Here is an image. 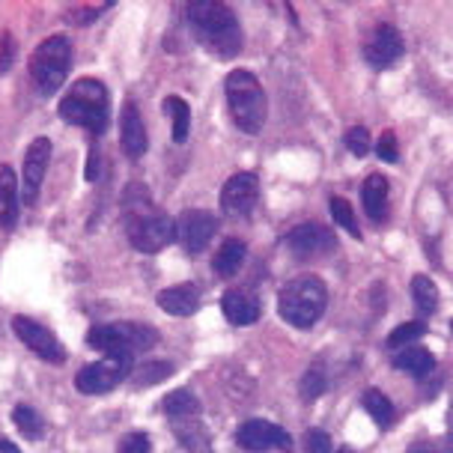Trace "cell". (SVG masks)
I'll return each mask as SVG.
<instances>
[{"label": "cell", "instance_id": "f1b7e54d", "mask_svg": "<svg viewBox=\"0 0 453 453\" xmlns=\"http://www.w3.org/2000/svg\"><path fill=\"white\" fill-rule=\"evenodd\" d=\"M12 420H15V426L24 433V439H39L45 430V420L39 418V411L36 409H30V406H19L12 411Z\"/></svg>", "mask_w": 453, "mask_h": 453}, {"label": "cell", "instance_id": "5b68a950", "mask_svg": "<svg viewBox=\"0 0 453 453\" xmlns=\"http://www.w3.org/2000/svg\"><path fill=\"white\" fill-rule=\"evenodd\" d=\"M111 99L102 81L78 78L60 99V119L72 126H84L90 132H102L108 126Z\"/></svg>", "mask_w": 453, "mask_h": 453}, {"label": "cell", "instance_id": "3957f363", "mask_svg": "<svg viewBox=\"0 0 453 453\" xmlns=\"http://www.w3.org/2000/svg\"><path fill=\"white\" fill-rule=\"evenodd\" d=\"M328 289L317 274H302L283 283L278 293V313L293 328H313L326 313Z\"/></svg>", "mask_w": 453, "mask_h": 453}, {"label": "cell", "instance_id": "277c9868", "mask_svg": "<svg viewBox=\"0 0 453 453\" xmlns=\"http://www.w3.org/2000/svg\"><path fill=\"white\" fill-rule=\"evenodd\" d=\"M224 90H226V104H230V117H233V123L239 126V132L260 134L265 113H269V104H265V93L254 72H248V69L230 72Z\"/></svg>", "mask_w": 453, "mask_h": 453}, {"label": "cell", "instance_id": "e0dca14e", "mask_svg": "<svg viewBox=\"0 0 453 453\" xmlns=\"http://www.w3.org/2000/svg\"><path fill=\"white\" fill-rule=\"evenodd\" d=\"M119 141H123V150L128 158H141L147 152V126H143L141 113L132 102L123 108V119H119Z\"/></svg>", "mask_w": 453, "mask_h": 453}, {"label": "cell", "instance_id": "836d02e7", "mask_svg": "<svg viewBox=\"0 0 453 453\" xmlns=\"http://www.w3.org/2000/svg\"><path fill=\"white\" fill-rule=\"evenodd\" d=\"M406 453H453V439H420Z\"/></svg>", "mask_w": 453, "mask_h": 453}, {"label": "cell", "instance_id": "8d00e7d4", "mask_svg": "<svg viewBox=\"0 0 453 453\" xmlns=\"http://www.w3.org/2000/svg\"><path fill=\"white\" fill-rule=\"evenodd\" d=\"M376 152H379V158H385V161H388V165H394V161L400 158V150H396V137H394V132H385V134H382V141H379Z\"/></svg>", "mask_w": 453, "mask_h": 453}, {"label": "cell", "instance_id": "e575fe53", "mask_svg": "<svg viewBox=\"0 0 453 453\" xmlns=\"http://www.w3.org/2000/svg\"><path fill=\"white\" fill-rule=\"evenodd\" d=\"M119 453H152V441L147 433H132L126 435L123 444H119Z\"/></svg>", "mask_w": 453, "mask_h": 453}, {"label": "cell", "instance_id": "74e56055", "mask_svg": "<svg viewBox=\"0 0 453 453\" xmlns=\"http://www.w3.org/2000/svg\"><path fill=\"white\" fill-rule=\"evenodd\" d=\"M0 453H21L10 439H0Z\"/></svg>", "mask_w": 453, "mask_h": 453}, {"label": "cell", "instance_id": "ba28073f", "mask_svg": "<svg viewBox=\"0 0 453 453\" xmlns=\"http://www.w3.org/2000/svg\"><path fill=\"white\" fill-rule=\"evenodd\" d=\"M132 376V358L128 355H104L102 361L87 364L84 370H78L75 385L81 394H108L113 391L123 379Z\"/></svg>", "mask_w": 453, "mask_h": 453}, {"label": "cell", "instance_id": "ffe728a7", "mask_svg": "<svg viewBox=\"0 0 453 453\" xmlns=\"http://www.w3.org/2000/svg\"><path fill=\"white\" fill-rule=\"evenodd\" d=\"M19 218V180L10 165L0 167V226H12Z\"/></svg>", "mask_w": 453, "mask_h": 453}, {"label": "cell", "instance_id": "7a4b0ae2", "mask_svg": "<svg viewBox=\"0 0 453 453\" xmlns=\"http://www.w3.org/2000/svg\"><path fill=\"white\" fill-rule=\"evenodd\" d=\"M123 212H126L128 242H132L141 254H158L161 248L176 242V221L152 206L147 188H141V200H134L132 188H128Z\"/></svg>", "mask_w": 453, "mask_h": 453}, {"label": "cell", "instance_id": "f35d334b", "mask_svg": "<svg viewBox=\"0 0 453 453\" xmlns=\"http://www.w3.org/2000/svg\"><path fill=\"white\" fill-rule=\"evenodd\" d=\"M340 453H352V450H340Z\"/></svg>", "mask_w": 453, "mask_h": 453}, {"label": "cell", "instance_id": "6da1fadb", "mask_svg": "<svg viewBox=\"0 0 453 453\" xmlns=\"http://www.w3.org/2000/svg\"><path fill=\"white\" fill-rule=\"evenodd\" d=\"M188 24L191 34L209 54L221 57V60H233L242 51V27L236 12L226 4H215V0H197L188 4Z\"/></svg>", "mask_w": 453, "mask_h": 453}, {"label": "cell", "instance_id": "9c48e42d", "mask_svg": "<svg viewBox=\"0 0 453 453\" xmlns=\"http://www.w3.org/2000/svg\"><path fill=\"white\" fill-rule=\"evenodd\" d=\"M287 248L293 250L296 260H322V257L337 250V236L331 226L322 224H298L287 233Z\"/></svg>", "mask_w": 453, "mask_h": 453}, {"label": "cell", "instance_id": "484cf974", "mask_svg": "<svg viewBox=\"0 0 453 453\" xmlns=\"http://www.w3.org/2000/svg\"><path fill=\"white\" fill-rule=\"evenodd\" d=\"M165 113H170V119H173V141L185 143V137H188V128H191V108H188V102L180 99V96H167V99H165Z\"/></svg>", "mask_w": 453, "mask_h": 453}, {"label": "cell", "instance_id": "44dd1931", "mask_svg": "<svg viewBox=\"0 0 453 453\" xmlns=\"http://www.w3.org/2000/svg\"><path fill=\"white\" fill-rule=\"evenodd\" d=\"M394 367L415 379H426L435 370V358L424 346H406V349H400L394 355Z\"/></svg>", "mask_w": 453, "mask_h": 453}, {"label": "cell", "instance_id": "d6a6232c", "mask_svg": "<svg viewBox=\"0 0 453 453\" xmlns=\"http://www.w3.org/2000/svg\"><path fill=\"white\" fill-rule=\"evenodd\" d=\"M304 453H334L331 435L326 430H307L304 433Z\"/></svg>", "mask_w": 453, "mask_h": 453}, {"label": "cell", "instance_id": "2e32d148", "mask_svg": "<svg viewBox=\"0 0 453 453\" xmlns=\"http://www.w3.org/2000/svg\"><path fill=\"white\" fill-rule=\"evenodd\" d=\"M221 311L233 326H254L260 319V302L248 289H226L221 298Z\"/></svg>", "mask_w": 453, "mask_h": 453}, {"label": "cell", "instance_id": "cb8c5ba5", "mask_svg": "<svg viewBox=\"0 0 453 453\" xmlns=\"http://www.w3.org/2000/svg\"><path fill=\"white\" fill-rule=\"evenodd\" d=\"M411 298H415L420 317L435 313V307H439V287H435V280L430 274H415V278H411Z\"/></svg>", "mask_w": 453, "mask_h": 453}, {"label": "cell", "instance_id": "4fadbf2b", "mask_svg": "<svg viewBox=\"0 0 453 453\" xmlns=\"http://www.w3.org/2000/svg\"><path fill=\"white\" fill-rule=\"evenodd\" d=\"M236 441L250 453H269V450H289V433L280 430L278 424H269V420H245L236 433Z\"/></svg>", "mask_w": 453, "mask_h": 453}, {"label": "cell", "instance_id": "d590c367", "mask_svg": "<svg viewBox=\"0 0 453 453\" xmlns=\"http://www.w3.org/2000/svg\"><path fill=\"white\" fill-rule=\"evenodd\" d=\"M15 60V39L12 34H4L0 36V75H6Z\"/></svg>", "mask_w": 453, "mask_h": 453}, {"label": "cell", "instance_id": "f546056e", "mask_svg": "<svg viewBox=\"0 0 453 453\" xmlns=\"http://www.w3.org/2000/svg\"><path fill=\"white\" fill-rule=\"evenodd\" d=\"M322 391H326V373H322L319 367H311L302 379V400L304 403L317 400Z\"/></svg>", "mask_w": 453, "mask_h": 453}, {"label": "cell", "instance_id": "d6986e66", "mask_svg": "<svg viewBox=\"0 0 453 453\" xmlns=\"http://www.w3.org/2000/svg\"><path fill=\"white\" fill-rule=\"evenodd\" d=\"M361 200H364V212L373 218V221H382L388 215V180L382 173H370L364 180Z\"/></svg>", "mask_w": 453, "mask_h": 453}, {"label": "cell", "instance_id": "4dcf8cb0", "mask_svg": "<svg viewBox=\"0 0 453 453\" xmlns=\"http://www.w3.org/2000/svg\"><path fill=\"white\" fill-rule=\"evenodd\" d=\"M346 150L352 152V156H367L370 152V132L364 126H355V128H349V132H346Z\"/></svg>", "mask_w": 453, "mask_h": 453}, {"label": "cell", "instance_id": "30bf717a", "mask_svg": "<svg viewBox=\"0 0 453 453\" xmlns=\"http://www.w3.org/2000/svg\"><path fill=\"white\" fill-rule=\"evenodd\" d=\"M215 230H218V221L206 209H185V212L176 218V242H180L188 254H200V250L212 242Z\"/></svg>", "mask_w": 453, "mask_h": 453}, {"label": "cell", "instance_id": "5bb4252c", "mask_svg": "<svg viewBox=\"0 0 453 453\" xmlns=\"http://www.w3.org/2000/svg\"><path fill=\"white\" fill-rule=\"evenodd\" d=\"M48 158H51V141H48V137H34L27 152H24V167H21V197H24V203H34L39 188H42Z\"/></svg>", "mask_w": 453, "mask_h": 453}, {"label": "cell", "instance_id": "8fae6325", "mask_svg": "<svg viewBox=\"0 0 453 453\" xmlns=\"http://www.w3.org/2000/svg\"><path fill=\"white\" fill-rule=\"evenodd\" d=\"M260 200V180L254 173H236L224 182L221 191V209L230 218H248Z\"/></svg>", "mask_w": 453, "mask_h": 453}, {"label": "cell", "instance_id": "8992f818", "mask_svg": "<svg viewBox=\"0 0 453 453\" xmlns=\"http://www.w3.org/2000/svg\"><path fill=\"white\" fill-rule=\"evenodd\" d=\"M72 66V42L63 34L48 36L45 42H39V48L30 57V75H34L36 87L42 93H57L66 84Z\"/></svg>", "mask_w": 453, "mask_h": 453}, {"label": "cell", "instance_id": "d4e9b609", "mask_svg": "<svg viewBox=\"0 0 453 453\" xmlns=\"http://www.w3.org/2000/svg\"><path fill=\"white\" fill-rule=\"evenodd\" d=\"M165 411L176 420H188L194 415H200V400L188 388H176V391H170L165 396Z\"/></svg>", "mask_w": 453, "mask_h": 453}, {"label": "cell", "instance_id": "7c38bea8", "mask_svg": "<svg viewBox=\"0 0 453 453\" xmlns=\"http://www.w3.org/2000/svg\"><path fill=\"white\" fill-rule=\"evenodd\" d=\"M12 331L15 337L21 340L24 346H30L39 358L51 361V364H63L66 361V349H63V343L57 340L54 331H48L45 326H39V322L27 319V317H15L12 319Z\"/></svg>", "mask_w": 453, "mask_h": 453}, {"label": "cell", "instance_id": "4316f807", "mask_svg": "<svg viewBox=\"0 0 453 453\" xmlns=\"http://www.w3.org/2000/svg\"><path fill=\"white\" fill-rule=\"evenodd\" d=\"M426 334V326L420 319L415 322H403L396 326L391 334H388V349H406V346H415V340Z\"/></svg>", "mask_w": 453, "mask_h": 453}, {"label": "cell", "instance_id": "9a60e30c", "mask_svg": "<svg viewBox=\"0 0 453 453\" xmlns=\"http://www.w3.org/2000/svg\"><path fill=\"white\" fill-rule=\"evenodd\" d=\"M403 51H406V42H403V36L396 34V27L382 24V27L373 30L367 48H364V60H367L373 69H391L403 57Z\"/></svg>", "mask_w": 453, "mask_h": 453}, {"label": "cell", "instance_id": "1f68e13d", "mask_svg": "<svg viewBox=\"0 0 453 453\" xmlns=\"http://www.w3.org/2000/svg\"><path fill=\"white\" fill-rule=\"evenodd\" d=\"M170 373H173V367H170L167 361L147 364V367H141V373L134 376V385H152V382H161V379H167Z\"/></svg>", "mask_w": 453, "mask_h": 453}, {"label": "cell", "instance_id": "52a82bcc", "mask_svg": "<svg viewBox=\"0 0 453 453\" xmlns=\"http://www.w3.org/2000/svg\"><path fill=\"white\" fill-rule=\"evenodd\" d=\"M87 343L102 349L104 355H132L137 349H152L158 343L156 328L137 326V322H113V326H96L87 334Z\"/></svg>", "mask_w": 453, "mask_h": 453}, {"label": "cell", "instance_id": "ac0fdd59", "mask_svg": "<svg viewBox=\"0 0 453 453\" xmlns=\"http://www.w3.org/2000/svg\"><path fill=\"white\" fill-rule=\"evenodd\" d=\"M158 307L165 313H173V317H191L200 307V287H194V283H176V287L161 289Z\"/></svg>", "mask_w": 453, "mask_h": 453}, {"label": "cell", "instance_id": "83f0119b", "mask_svg": "<svg viewBox=\"0 0 453 453\" xmlns=\"http://www.w3.org/2000/svg\"><path fill=\"white\" fill-rule=\"evenodd\" d=\"M328 209H331V218H334L337 226H343L349 236H358L361 239V230H358V221H355V212H352V203L346 197H331L328 200Z\"/></svg>", "mask_w": 453, "mask_h": 453}, {"label": "cell", "instance_id": "603a6c76", "mask_svg": "<svg viewBox=\"0 0 453 453\" xmlns=\"http://www.w3.org/2000/svg\"><path fill=\"white\" fill-rule=\"evenodd\" d=\"M361 406H364V411H367L370 418L376 420V426H382V430H391V426H394L396 409H394V403L388 400L382 391H379V388H370V391H364Z\"/></svg>", "mask_w": 453, "mask_h": 453}, {"label": "cell", "instance_id": "7402d4cb", "mask_svg": "<svg viewBox=\"0 0 453 453\" xmlns=\"http://www.w3.org/2000/svg\"><path fill=\"white\" fill-rule=\"evenodd\" d=\"M248 245L242 239H226L221 248L215 250V260H212V272L218 278H233L239 272V265L245 263Z\"/></svg>", "mask_w": 453, "mask_h": 453}]
</instances>
